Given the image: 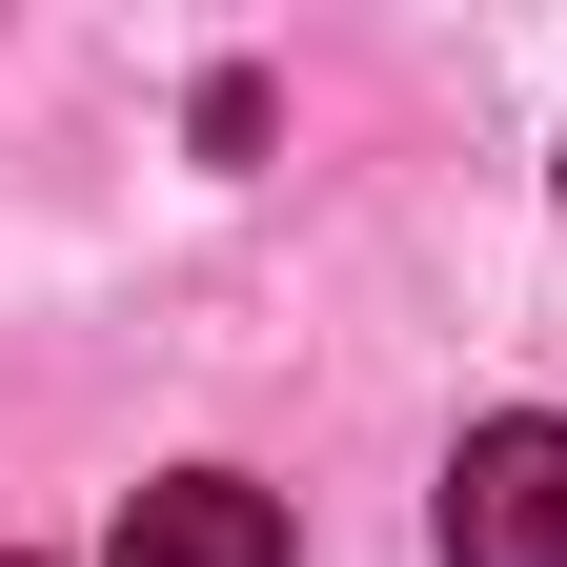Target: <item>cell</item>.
<instances>
[{"mask_svg":"<svg viewBox=\"0 0 567 567\" xmlns=\"http://www.w3.org/2000/svg\"><path fill=\"white\" fill-rule=\"evenodd\" d=\"M446 567H567V425L547 405L446 446Z\"/></svg>","mask_w":567,"mask_h":567,"instance_id":"cell-1","label":"cell"},{"mask_svg":"<svg viewBox=\"0 0 567 567\" xmlns=\"http://www.w3.org/2000/svg\"><path fill=\"white\" fill-rule=\"evenodd\" d=\"M102 567H284V507H264L244 466H163V486L122 507V547H102Z\"/></svg>","mask_w":567,"mask_h":567,"instance_id":"cell-2","label":"cell"}]
</instances>
